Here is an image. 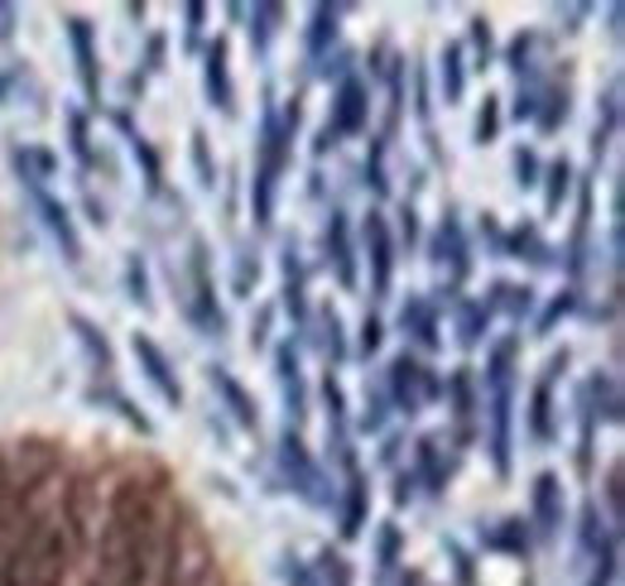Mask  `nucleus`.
<instances>
[{
  "mask_svg": "<svg viewBox=\"0 0 625 586\" xmlns=\"http://www.w3.org/2000/svg\"><path fill=\"white\" fill-rule=\"evenodd\" d=\"M150 524L154 496L144 481H126L111 500V524L101 534V582L106 586H136L150 557Z\"/></svg>",
  "mask_w": 625,
  "mask_h": 586,
  "instance_id": "f257e3e1",
  "label": "nucleus"
},
{
  "mask_svg": "<svg viewBox=\"0 0 625 586\" xmlns=\"http://www.w3.org/2000/svg\"><path fill=\"white\" fill-rule=\"evenodd\" d=\"M284 154H289V130L279 126L274 111H265L256 183H250V207H256V221L260 226H270V217H274V188H279V173H284Z\"/></svg>",
  "mask_w": 625,
  "mask_h": 586,
  "instance_id": "f03ea898",
  "label": "nucleus"
},
{
  "mask_svg": "<svg viewBox=\"0 0 625 586\" xmlns=\"http://www.w3.org/2000/svg\"><path fill=\"white\" fill-rule=\"evenodd\" d=\"M510 356L515 341H500L496 356H491V462H496L500 476H510Z\"/></svg>",
  "mask_w": 625,
  "mask_h": 586,
  "instance_id": "7ed1b4c3",
  "label": "nucleus"
},
{
  "mask_svg": "<svg viewBox=\"0 0 625 586\" xmlns=\"http://www.w3.org/2000/svg\"><path fill=\"white\" fill-rule=\"evenodd\" d=\"M63 577V539L58 529H39V534L15 553L6 572V586H58Z\"/></svg>",
  "mask_w": 625,
  "mask_h": 586,
  "instance_id": "20e7f679",
  "label": "nucleus"
},
{
  "mask_svg": "<svg viewBox=\"0 0 625 586\" xmlns=\"http://www.w3.org/2000/svg\"><path fill=\"white\" fill-rule=\"evenodd\" d=\"M193 323L207 332V337H222V327H226V317L217 308V293H212V270H207V246L203 241H193Z\"/></svg>",
  "mask_w": 625,
  "mask_h": 586,
  "instance_id": "39448f33",
  "label": "nucleus"
},
{
  "mask_svg": "<svg viewBox=\"0 0 625 586\" xmlns=\"http://www.w3.org/2000/svg\"><path fill=\"white\" fill-rule=\"evenodd\" d=\"M130 351H136V361H140V370H144V380L154 384L159 390V399H164V404H183V384H179V376H174V366H169V356L159 351V346L144 337V332H136V337H130Z\"/></svg>",
  "mask_w": 625,
  "mask_h": 586,
  "instance_id": "423d86ee",
  "label": "nucleus"
},
{
  "mask_svg": "<svg viewBox=\"0 0 625 586\" xmlns=\"http://www.w3.org/2000/svg\"><path fill=\"white\" fill-rule=\"evenodd\" d=\"M279 462H284V471H289V481H294V490L303 500H313V504H327V481H323V471H317V462L303 452V443L294 433H284V443H279Z\"/></svg>",
  "mask_w": 625,
  "mask_h": 586,
  "instance_id": "0eeeda50",
  "label": "nucleus"
},
{
  "mask_svg": "<svg viewBox=\"0 0 625 586\" xmlns=\"http://www.w3.org/2000/svg\"><path fill=\"white\" fill-rule=\"evenodd\" d=\"M366 260H370V289H376V299H385L395 279V241H390V226H385L380 211L366 217Z\"/></svg>",
  "mask_w": 625,
  "mask_h": 586,
  "instance_id": "6e6552de",
  "label": "nucleus"
},
{
  "mask_svg": "<svg viewBox=\"0 0 625 586\" xmlns=\"http://www.w3.org/2000/svg\"><path fill=\"white\" fill-rule=\"evenodd\" d=\"M34 211H39V221L49 226L53 241H58L63 260H68V264H83V241H77V226H73V217H68V207H63L58 197H49V193L34 188Z\"/></svg>",
  "mask_w": 625,
  "mask_h": 586,
  "instance_id": "1a4fd4ad",
  "label": "nucleus"
},
{
  "mask_svg": "<svg viewBox=\"0 0 625 586\" xmlns=\"http://www.w3.org/2000/svg\"><path fill=\"white\" fill-rule=\"evenodd\" d=\"M429 370H423L414 356H395V366H390V390H395V404L405 409V414H419V404H423V394H433V380H423Z\"/></svg>",
  "mask_w": 625,
  "mask_h": 586,
  "instance_id": "9d476101",
  "label": "nucleus"
},
{
  "mask_svg": "<svg viewBox=\"0 0 625 586\" xmlns=\"http://www.w3.org/2000/svg\"><path fill=\"white\" fill-rule=\"evenodd\" d=\"M68 30V44H73V58H77V77H83V91L91 101L101 97V73H97V39H91V24L87 20H63Z\"/></svg>",
  "mask_w": 625,
  "mask_h": 586,
  "instance_id": "9b49d317",
  "label": "nucleus"
},
{
  "mask_svg": "<svg viewBox=\"0 0 625 586\" xmlns=\"http://www.w3.org/2000/svg\"><path fill=\"white\" fill-rule=\"evenodd\" d=\"M366 111H370L366 87L356 83V77H347V83L337 87V101H332V121H327V130H332V135H356V130L366 126Z\"/></svg>",
  "mask_w": 625,
  "mask_h": 586,
  "instance_id": "f8f14e48",
  "label": "nucleus"
},
{
  "mask_svg": "<svg viewBox=\"0 0 625 586\" xmlns=\"http://www.w3.org/2000/svg\"><path fill=\"white\" fill-rule=\"evenodd\" d=\"M207 384L226 399V409H231V419H236V423L256 428V423H260V409H256V399L241 390V380H231V370H226V366H207Z\"/></svg>",
  "mask_w": 625,
  "mask_h": 586,
  "instance_id": "ddd939ff",
  "label": "nucleus"
},
{
  "mask_svg": "<svg viewBox=\"0 0 625 586\" xmlns=\"http://www.w3.org/2000/svg\"><path fill=\"white\" fill-rule=\"evenodd\" d=\"M535 524L543 539H553L558 524H563V486H558L553 471H543L535 481Z\"/></svg>",
  "mask_w": 625,
  "mask_h": 586,
  "instance_id": "4468645a",
  "label": "nucleus"
},
{
  "mask_svg": "<svg viewBox=\"0 0 625 586\" xmlns=\"http://www.w3.org/2000/svg\"><path fill=\"white\" fill-rule=\"evenodd\" d=\"M207 97L222 116H236V91H231V68H226V39L207 48Z\"/></svg>",
  "mask_w": 625,
  "mask_h": 586,
  "instance_id": "2eb2a0df",
  "label": "nucleus"
},
{
  "mask_svg": "<svg viewBox=\"0 0 625 586\" xmlns=\"http://www.w3.org/2000/svg\"><path fill=\"white\" fill-rule=\"evenodd\" d=\"M327 256L337 264V279L342 284H356V256H352V226H347V211H332L327 221Z\"/></svg>",
  "mask_w": 625,
  "mask_h": 586,
  "instance_id": "dca6fc26",
  "label": "nucleus"
},
{
  "mask_svg": "<svg viewBox=\"0 0 625 586\" xmlns=\"http://www.w3.org/2000/svg\"><path fill=\"white\" fill-rule=\"evenodd\" d=\"M366 504H370V486L356 471V462H347V510H342V539H356L366 524Z\"/></svg>",
  "mask_w": 625,
  "mask_h": 586,
  "instance_id": "f3484780",
  "label": "nucleus"
},
{
  "mask_svg": "<svg viewBox=\"0 0 625 586\" xmlns=\"http://www.w3.org/2000/svg\"><path fill=\"white\" fill-rule=\"evenodd\" d=\"M284 308L294 323H303L309 317V299H303V264H299V250L289 246V256H284Z\"/></svg>",
  "mask_w": 625,
  "mask_h": 586,
  "instance_id": "a211bd4d",
  "label": "nucleus"
},
{
  "mask_svg": "<svg viewBox=\"0 0 625 586\" xmlns=\"http://www.w3.org/2000/svg\"><path fill=\"white\" fill-rule=\"evenodd\" d=\"M438 83H443L448 106L462 101V91H467V68H462V48L457 44H448L443 58H438Z\"/></svg>",
  "mask_w": 625,
  "mask_h": 586,
  "instance_id": "6ab92c4d",
  "label": "nucleus"
},
{
  "mask_svg": "<svg viewBox=\"0 0 625 586\" xmlns=\"http://www.w3.org/2000/svg\"><path fill=\"white\" fill-rule=\"evenodd\" d=\"M279 384H284L289 414L303 419V376H299V356H294V346H279Z\"/></svg>",
  "mask_w": 625,
  "mask_h": 586,
  "instance_id": "aec40b11",
  "label": "nucleus"
},
{
  "mask_svg": "<svg viewBox=\"0 0 625 586\" xmlns=\"http://www.w3.org/2000/svg\"><path fill=\"white\" fill-rule=\"evenodd\" d=\"M529 433L539 437V443H549L553 437V384L539 380L535 384V409H529Z\"/></svg>",
  "mask_w": 625,
  "mask_h": 586,
  "instance_id": "412c9836",
  "label": "nucleus"
},
{
  "mask_svg": "<svg viewBox=\"0 0 625 586\" xmlns=\"http://www.w3.org/2000/svg\"><path fill=\"white\" fill-rule=\"evenodd\" d=\"M400 323H405V332H414V337H419L423 346H438V323H433V308H429V303H423V299L405 303Z\"/></svg>",
  "mask_w": 625,
  "mask_h": 586,
  "instance_id": "4be33fe9",
  "label": "nucleus"
},
{
  "mask_svg": "<svg viewBox=\"0 0 625 586\" xmlns=\"http://www.w3.org/2000/svg\"><path fill=\"white\" fill-rule=\"evenodd\" d=\"M73 327H77V337H83V346L91 351V361H97L101 370H116V356H111V346H106V337H101V332L87 323L83 313H73Z\"/></svg>",
  "mask_w": 625,
  "mask_h": 586,
  "instance_id": "5701e85b",
  "label": "nucleus"
},
{
  "mask_svg": "<svg viewBox=\"0 0 625 586\" xmlns=\"http://www.w3.org/2000/svg\"><path fill=\"white\" fill-rule=\"evenodd\" d=\"M438 250L443 256H452V279H462L467 274V246H462V226L457 221H443V236H438Z\"/></svg>",
  "mask_w": 625,
  "mask_h": 586,
  "instance_id": "b1692460",
  "label": "nucleus"
},
{
  "mask_svg": "<svg viewBox=\"0 0 625 586\" xmlns=\"http://www.w3.org/2000/svg\"><path fill=\"white\" fill-rule=\"evenodd\" d=\"M337 6H317L313 10V30H309V53H323L327 39H337Z\"/></svg>",
  "mask_w": 625,
  "mask_h": 586,
  "instance_id": "393cba45",
  "label": "nucleus"
},
{
  "mask_svg": "<svg viewBox=\"0 0 625 586\" xmlns=\"http://www.w3.org/2000/svg\"><path fill=\"white\" fill-rule=\"evenodd\" d=\"M568 183H573V164H568V159H558V164H549V197H543V207H549V211L563 207Z\"/></svg>",
  "mask_w": 625,
  "mask_h": 586,
  "instance_id": "a878e982",
  "label": "nucleus"
},
{
  "mask_svg": "<svg viewBox=\"0 0 625 586\" xmlns=\"http://www.w3.org/2000/svg\"><path fill=\"white\" fill-rule=\"evenodd\" d=\"M496 130H500V106H496V97H486L482 116H476V144H491L496 140Z\"/></svg>",
  "mask_w": 625,
  "mask_h": 586,
  "instance_id": "bb28decb",
  "label": "nucleus"
},
{
  "mask_svg": "<svg viewBox=\"0 0 625 586\" xmlns=\"http://www.w3.org/2000/svg\"><path fill=\"white\" fill-rule=\"evenodd\" d=\"M419 466H423V476H429V490L438 496V490H443V471H438V447H433V437H423V443H419Z\"/></svg>",
  "mask_w": 625,
  "mask_h": 586,
  "instance_id": "cd10ccee",
  "label": "nucleus"
},
{
  "mask_svg": "<svg viewBox=\"0 0 625 586\" xmlns=\"http://www.w3.org/2000/svg\"><path fill=\"white\" fill-rule=\"evenodd\" d=\"M496 549H515V553H525L529 549V534H525V519H505V534L491 539Z\"/></svg>",
  "mask_w": 625,
  "mask_h": 586,
  "instance_id": "c85d7f7f",
  "label": "nucleus"
},
{
  "mask_svg": "<svg viewBox=\"0 0 625 586\" xmlns=\"http://www.w3.org/2000/svg\"><path fill=\"white\" fill-rule=\"evenodd\" d=\"M193 159H197V178H203V188H212V183H217V169H212V159H207V135L203 130L193 135Z\"/></svg>",
  "mask_w": 625,
  "mask_h": 586,
  "instance_id": "c756f323",
  "label": "nucleus"
},
{
  "mask_svg": "<svg viewBox=\"0 0 625 586\" xmlns=\"http://www.w3.org/2000/svg\"><path fill=\"white\" fill-rule=\"evenodd\" d=\"M130 150H136V159L144 164V183H150V188H159V154H154V150H150V144H144L140 135L130 140Z\"/></svg>",
  "mask_w": 625,
  "mask_h": 586,
  "instance_id": "7c9ffc66",
  "label": "nucleus"
},
{
  "mask_svg": "<svg viewBox=\"0 0 625 586\" xmlns=\"http://www.w3.org/2000/svg\"><path fill=\"white\" fill-rule=\"evenodd\" d=\"M250 20H260V30H250V39H256V48L270 44V34H274V20H279V6H260Z\"/></svg>",
  "mask_w": 625,
  "mask_h": 586,
  "instance_id": "2f4dec72",
  "label": "nucleus"
},
{
  "mask_svg": "<svg viewBox=\"0 0 625 586\" xmlns=\"http://www.w3.org/2000/svg\"><path fill=\"white\" fill-rule=\"evenodd\" d=\"M366 183H370L376 193L390 188V178H385V144H376V154L366 159Z\"/></svg>",
  "mask_w": 625,
  "mask_h": 586,
  "instance_id": "473e14b6",
  "label": "nucleus"
},
{
  "mask_svg": "<svg viewBox=\"0 0 625 586\" xmlns=\"http://www.w3.org/2000/svg\"><path fill=\"white\" fill-rule=\"evenodd\" d=\"M323 346H327L332 361H342V356H347V341H342V317L337 313H327V337H323Z\"/></svg>",
  "mask_w": 625,
  "mask_h": 586,
  "instance_id": "72a5a7b5",
  "label": "nucleus"
},
{
  "mask_svg": "<svg viewBox=\"0 0 625 586\" xmlns=\"http://www.w3.org/2000/svg\"><path fill=\"white\" fill-rule=\"evenodd\" d=\"M452 399H457V419H472V380L467 376H452Z\"/></svg>",
  "mask_w": 625,
  "mask_h": 586,
  "instance_id": "f704fd0d",
  "label": "nucleus"
},
{
  "mask_svg": "<svg viewBox=\"0 0 625 586\" xmlns=\"http://www.w3.org/2000/svg\"><path fill=\"white\" fill-rule=\"evenodd\" d=\"M323 577H327V586H352V577H347V567H342L337 553H323Z\"/></svg>",
  "mask_w": 625,
  "mask_h": 586,
  "instance_id": "c9c22d12",
  "label": "nucleus"
},
{
  "mask_svg": "<svg viewBox=\"0 0 625 586\" xmlns=\"http://www.w3.org/2000/svg\"><path fill=\"white\" fill-rule=\"evenodd\" d=\"M130 299H136L140 308H150V293H144V270H140V260H130Z\"/></svg>",
  "mask_w": 625,
  "mask_h": 586,
  "instance_id": "e433bc0d",
  "label": "nucleus"
},
{
  "mask_svg": "<svg viewBox=\"0 0 625 586\" xmlns=\"http://www.w3.org/2000/svg\"><path fill=\"white\" fill-rule=\"evenodd\" d=\"M535 169H539V164H535V154H525V150L515 154V173H520V188H529V183H535Z\"/></svg>",
  "mask_w": 625,
  "mask_h": 586,
  "instance_id": "4c0bfd02",
  "label": "nucleus"
},
{
  "mask_svg": "<svg viewBox=\"0 0 625 586\" xmlns=\"http://www.w3.org/2000/svg\"><path fill=\"white\" fill-rule=\"evenodd\" d=\"M395 553H400V534H395V529H385V539H380V563L390 567V563H395Z\"/></svg>",
  "mask_w": 625,
  "mask_h": 586,
  "instance_id": "58836bf2",
  "label": "nucleus"
},
{
  "mask_svg": "<svg viewBox=\"0 0 625 586\" xmlns=\"http://www.w3.org/2000/svg\"><path fill=\"white\" fill-rule=\"evenodd\" d=\"M482 317H486V308H472V313H467V323H462V341H467V346L482 337V332H476V327H482Z\"/></svg>",
  "mask_w": 625,
  "mask_h": 586,
  "instance_id": "ea45409f",
  "label": "nucleus"
},
{
  "mask_svg": "<svg viewBox=\"0 0 625 586\" xmlns=\"http://www.w3.org/2000/svg\"><path fill=\"white\" fill-rule=\"evenodd\" d=\"M376 346H380V323L376 317H366L362 323V351H376Z\"/></svg>",
  "mask_w": 625,
  "mask_h": 586,
  "instance_id": "a19ab883",
  "label": "nucleus"
},
{
  "mask_svg": "<svg viewBox=\"0 0 625 586\" xmlns=\"http://www.w3.org/2000/svg\"><path fill=\"white\" fill-rule=\"evenodd\" d=\"M472 39H476V48H482V58H491V24L486 20H472Z\"/></svg>",
  "mask_w": 625,
  "mask_h": 586,
  "instance_id": "79ce46f5",
  "label": "nucleus"
},
{
  "mask_svg": "<svg viewBox=\"0 0 625 586\" xmlns=\"http://www.w3.org/2000/svg\"><path fill=\"white\" fill-rule=\"evenodd\" d=\"M284 577H289V586H317V577H313V572L303 567V563H294V567L284 572Z\"/></svg>",
  "mask_w": 625,
  "mask_h": 586,
  "instance_id": "37998d69",
  "label": "nucleus"
}]
</instances>
